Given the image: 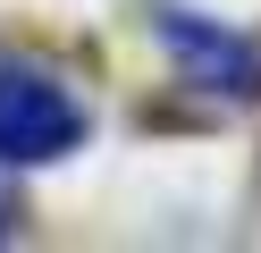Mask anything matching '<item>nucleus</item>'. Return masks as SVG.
<instances>
[{
	"instance_id": "obj_1",
	"label": "nucleus",
	"mask_w": 261,
	"mask_h": 253,
	"mask_svg": "<svg viewBox=\"0 0 261 253\" xmlns=\"http://www.w3.org/2000/svg\"><path fill=\"white\" fill-rule=\"evenodd\" d=\"M85 144V101L51 67H9L0 59V169H42Z\"/></svg>"
},
{
	"instance_id": "obj_2",
	"label": "nucleus",
	"mask_w": 261,
	"mask_h": 253,
	"mask_svg": "<svg viewBox=\"0 0 261 253\" xmlns=\"http://www.w3.org/2000/svg\"><path fill=\"white\" fill-rule=\"evenodd\" d=\"M160 34H169L177 67H186L202 93H253V84H261V51L244 42V34L211 26V17H186V9H169V17H160Z\"/></svg>"
},
{
	"instance_id": "obj_3",
	"label": "nucleus",
	"mask_w": 261,
	"mask_h": 253,
	"mask_svg": "<svg viewBox=\"0 0 261 253\" xmlns=\"http://www.w3.org/2000/svg\"><path fill=\"white\" fill-rule=\"evenodd\" d=\"M9 219H17V211H9V194H0V236H9Z\"/></svg>"
}]
</instances>
